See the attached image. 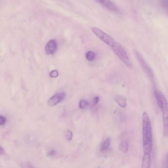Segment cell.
I'll return each mask as SVG.
<instances>
[{
  "label": "cell",
  "instance_id": "cell-6",
  "mask_svg": "<svg viewBox=\"0 0 168 168\" xmlns=\"http://www.w3.org/2000/svg\"><path fill=\"white\" fill-rule=\"evenodd\" d=\"M65 97L63 92L57 93L49 99L48 101L49 106L52 107L56 106L61 102Z\"/></svg>",
  "mask_w": 168,
  "mask_h": 168
},
{
  "label": "cell",
  "instance_id": "cell-12",
  "mask_svg": "<svg viewBox=\"0 0 168 168\" xmlns=\"http://www.w3.org/2000/svg\"><path fill=\"white\" fill-rule=\"evenodd\" d=\"M129 148V144L128 142L125 140L120 143L119 145L120 150L124 153L128 152Z\"/></svg>",
  "mask_w": 168,
  "mask_h": 168
},
{
  "label": "cell",
  "instance_id": "cell-16",
  "mask_svg": "<svg viewBox=\"0 0 168 168\" xmlns=\"http://www.w3.org/2000/svg\"><path fill=\"white\" fill-rule=\"evenodd\" d=\"M89 105V103L86 100H82L79 103V106L80 108L82 109H84Z\"/></svg>",
  "mask_w": 168,
  "mask_h": 168
},
{
  "label": "cell",
  "instance_id": "cell-7",
  "mask_svg": "<svg viewBox=\"0 0 168 168\" xmlns=\"http://www.w3.org/2000/svg\"><path fill=\"white\" fill-rule=\"evenodd\" d=\"M95 1L110 11H115L117 10L116 6L111 0H95Z\"/></svg>",
  "mask_w": 168,
  "mask_h": 168
},
{
  "label": "cell",
  "instance_id": "cell-17",
  "mask_svg": "<svg viewBox=\"0 0 168 168\" xmlns=\"http://www.w3.org/2000/svg\"><path fill=\"white\" fill-rule=\"evenodd\" d=\"M59 73L56 70H54L51 72L50 74V76L52 78H56L58 76Z\"/></svg>",
  "mask_w": 168,
  "mask_h": 168
},
{
  "label": "cell",
  "instance_id": "cell-2",
  "mask_svg": "<svg viewBox=\"0 0 168 168\" xmlns=\"http://www.w3.org/2000/svg\"><path fill=\"white\" fill-rule=\"evenodd\" d=\"M117 56L128 68H131L133 65L124 49L119 43L115 42L111 46Z\"/></svg>",
  "mask_w": 168,
  "mask_h": 168
},
{
  "label": "cell",
  "instance_id": "cell-8",
  "mask_svg": "<svg viewBox=\"0 0 168 168\" xmlns=\"http://www.w3.org/2000/svg\"><path fill=\"white\" fill-rule=\"evenodd\" d=\"M57 47V44L55 40H50L45 46V51L46 54L47 55L53 54L56 52Z\"/></svg>",
  "mask_w": 168,
  "mask_h": 168
},
{
  "label": "cell",
  "instance_id": "cell-15",
  "mask_svg": "<svg viewBox=\"0 0 168 168\" xmlns=\"http://www.w3.org/2000/svg\"><path fill=\"white\" fill-rule=\"evenodd\" d=\"M65 135L66 139L70 141L72 139L73 133L72 132L69 130H67L65 131Z\"/></svg>",
  "mask_w": 168,
  "mask_h": 168
},
{
  "label": "cell",
  "instance_id": "cell-9",
  "mask_svg": "<svg viewBox=\"0 0 168 168\" xmlns=\"http://www.w3.org/2000/svg\"><path fill=\"white\" fill-rule=\"evenodd\" d=\"M151 159L150 153H145L142 159V167L150 168L151 166Z\"/></svg>",
  "mask_w": 168,
  "mask_h": 168
},
{
  "label": "cell",
  "instance_id": "cell-5",
  "mask_svg": "<svg viewBox=\"0 0 168 168\" xmlns=\"http://www.w3.org/2000/svg\"><path fill=\"white\" fill-rule=\"evenodd\" d=\"M135 54L137 60L139 62L143 70L150 78H153L154 74L152 69H151L149 65L147 64V62L145 61L141 54L137 51H135Z\"/></svg>",
  "mask_w": 168,
  "mask_h": 168
},
{
  "label": "cell",
  "instance_id": "cell-13",
  "mask_svg": "<svg viewBox=\"0 0 168 168\" xmlns=\"http://www.w3.org/2000/svg\"><path fill=\"white\" fill-rule=\"evenodd\" d=\"M86 57L88 60L90 61H93L95 59L96 56L93 52L89 51L87 52L86 54Z\"/></svg>",
  "mask_w": 168,
  "mask_h": 168
},
{
  "label": "cell",
  "instance_id": "cell-1",
  "mask_svg": "<svg viewBox=\"0 0 168 168\" xmlns=\"http://www.w3.org/2000/svg\"><path fill=\"white\" fill-rule=\"evenodd\" d=\"M143 148L144 153H150L152 148V133L148 114L146 112L142 115Z\"/></svg>",
  "mask_w": 168,
  "mask_h": 168
},
{
  "label": "cell",
  "instance_id": "cell-14",
  "mask_svg": "<svg viewBox=\"0 0 168 168\" xmlns=\"http://www.w3.org/2000/svg\"><path fill=\"white\" fill-rule=\"evenodd\" d=\"M111 140L109 138H107L104 141L101 147V150L104 151L108 148L110 145Z\"/></svg>",
  "mask_w": 168,
  "mask_h": 168
},
{
  "label": "cell",
  "instance_id": "cell-21",
  "mask_svg": "<svg viewBox=\"0 0 168 168\" xmlns=\"http://www.w3.org/2000/svg\"><path fill=\"white\" fill-rule=\"evenodd\" d=\"M4 153V151L2 148L0 146V154H3Z\"/></svg>",
  "mask_w": 168,
  "mask_h": 168
},
{
  "label": "cell",
  "instance_id": "cell-19",
  "mask_svg": "<svg viewBox=\"0 0 168 168\" xmlns=\"http://www.w3.org/2000/svg\"><path fill=\"white\" fill-rule=\"evenodd\" d=\"M6 122V119L5 117L0 116V125H3Z\"/></svg>",
  "mask_w": 168,
  "mask_h": 168
},
{
  "label": "cell",
  "instance_id": "cell-3",
  "mask_svg": "<svg viewBox=\"0 0 168 168\" xmlns=\"http://www.w3.org/2000/svg\"><path fill=\"white\" fill-rule=\"evenodd\" d=\"M91 29L94 33L109 46L111 47L116 42L114 38L111 35L106 34L97 27H93Z\"/></svg>",
  "mask_w": 168,
  "mask_h": 168
},
{
  "label": "cell",
  "instance_id": "cell-4",
  "mask_svg": "<svg viewBox=\"0 0 168 168\" xmlns=\"http://www.w3.org/2000/svg\"><path fill=\"white\" fill-rule=\"evenodd\" d=\"M155 97L158 104L162 113L168 112L167 101L163 94L159 90H156L155 92Z\"/></svg>",
  "mask_w": 168,
  "mask_h": 168
},
{
  "label": "cell",
  "instance_id": "cell-22",
  "mask_svg": "<svg viewBox=\"0 0 168 168\" xmlns=\"http://www.w3.org/2000/svg\"></svg>",
  "mask_w": 168,
  "mask_h": 168
},
{
  "label": "cell",
  "instance_id": "cell-18",
  "mask_svg": "<svg viewBox=\"0 0 168 168\" xmlns=\"http://www.w3.org/2000/svg\"><path fill=\"white\" fill-rule=\"evenodd\" d=\"M56 151L55 150L49 151L47 153V156L49 157L52 158L56 155Z\"/></svg>",
  "mask_w": 168,
  "mask_h": 168
},
{
  "label": "cell",
  "instance_id": "cell-11",
  "mask_svg": "<svg viewBox=\"0 0 168 168\" xmlns=\"http://www.w3.org/2000/svg\"><path fill=\"white\" fill-rule=\"evenodd\" d=\"M163 121L164 127V133L165 136L168 135V112L163 113Z\"/></svg>",
  "mask_w": 168,
  "mask_h": 168
},
{
  "label": "cell",
  "instance_id": "cell-20",
  "mask_svg": "<svg viewBox=\"0 0 168 168\" xmlns=\"http://www.w3.org/2000/svg\"><path fill=\"white\" fill-rule=\"evenodd\" d=\"M99 98L98 96L95 97L94 98L93 101V104L95 106L99 102Z\"/></svg>",
  "mask_w": 168,
  "mask_h": 168
},
{
  "label": "cell",
  "instance_id": "cell-10",
  "mask_svg": "<svg viewBox=\"0 0 168 168\" xmlns=\"http://www.w3.org/2000/svg\"><path fill=\"white\" fill-rule=\"evenodd\" d=\"M115 100L119 106L123 108H125L127 105V101L126 98L123 96L118 95L116 96Z\"/></svg>",
  "mask_w": 168,
  "mask_h": 168
}]
</instances>
